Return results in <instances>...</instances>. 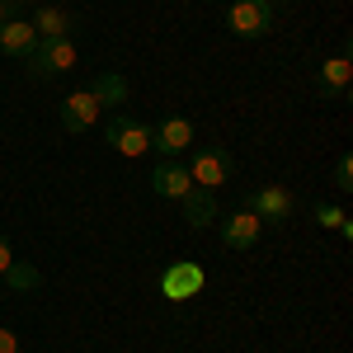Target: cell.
Segmentation results:
<instances>
[{"label":"cell","instance_id":"9a60e30c","mask_svg":"<svg viewBox=\"0 0 353 353\" xmlns=\"http://www.w3.org/2000/svg\"><path fill=\"white\" fill-rule=\"evenodd\" d=\"M90 94L99 99V109H104V104H128V81H123L118 71H104L99 81L90 85Z\"/></svg>","mask_w":353,"mask_h":353},{"label":"cell","instance_id":"52a82bcc","mask_svg":"<svg viewBox=\"0 0 353 353\" xmlns=\"http://www.w3.org/2000/svg\"><path fill=\"white\" fill-rule=\"evenodd\" d=\"M254 217L264 221V226H288V217H292V193L283 189V184H259V189L250 193V203H245Z\"/></svg>","mask_w":353,"mask_h":353},{"label":"cell","instance_id":"7402d4cb","mask_svg":"<svg viewBox=\"0 0 353 353\" xmlns=\"http://www.w3.org/2000/svg\"><path fill=\"white\" fill-rule=\"evenodd\" d=\"M269 5H288V0H269Z\"/></svg>","mask_w":353,"mask_h":353},{"label":"cell","instance_id":"277c9868","mask_svg":"<svg viewBox=\"0 0 353 353\" xmlns=\"http://www.w3.org/2000/svg\"><path fill=\"white\" fill-rule=\"evenodd\" d=\"M226 28L236 38H264L273 28V5L269 0H231L226 5Z\"/></svg>","mask_w":353,"mask_h":353},{"label":"cell","instance_id":"30bf717a","mask_svg":"<svg viewBox=\"0 0 353 353\" xmlns=\"http://www.w3.org/2000/svg\"><path fill=\"white\" fill-rule=\"evenodd\" d=\"M28 24H33V33H38V38H71L76 14H71V10H61V5L38 0V5H33V14H28Z\"/></svg>","mask_w":353,"mask_h":353},{"label":"cell","instance_id":"5bb4252c","mask_svg":"<svg viewBox=\"0 0 353 353\" xmlns=\"http://www.w3.org/2000/svg\"><path fill=\"white\" fill-rule=\"evenodd\" d=\"M38 48V33L28 19H10V24H0V52L14 57V61H28V52Z\"/></svg>","mask_w":353,"mask_h":353},{"label":"cell","instance_id":"44dd1931","mask_svg":"<svg viewBox=\"0 0 353 353\" xmlns=\"http://www.w3.org/2000/svg\"><path fill=\"white\" fill-rule=\"evenodd\" d=\"M10 264H14V250H10V241L0 236V278H5V269H10Z\"/></svg>","mask_w":353,"mask_h":353},{"label":"cell","instance_id":"8992f818","mask_svg":"<svg viewBox=\"0 0 353 353\" xmlns=\"http://www.w3.org/2000/svg\"><path fill=\"white\" fill-rule=\"evenodd\" d=\"M151 151H161V161H179L184 151H193V123L170 113L151 128Z\"/></svg>","mask_w":353,"mask_h":353},{"label":"cell","instance_id":"ac0fdd59","mask_svg":"<svg viewBox=\"0 0 353 353\" xmlns=\"http://www.w3.org/2000/svg\"><path fill=\"white\" fill-rule=\"evenodd\" d=\"M316 221H321V226H334V231H339V226H344V208H334V203H321V208H316Z\"/></svg>","mask_w":353,"mask_h":353},{"label":"cell","instance_id":"e0dca14e","mask_svg":"<svg viewBox=\"0 0 353 353\" xmlns=\"http://www.w3.org/2000/svg\"><path fill=\"white\" fill-rule=\"evenodd\" d=\"M334 189L339 193L353 189V156H339V161H334Z\"/></svg>","mask_w":353,"mask_h":353},{"label":"cell","instance_id":"2e32d148","mask_svg":"<svg viewBox=\"0 0 353 353\" xmlns=\"http://www.w3.org/2000/svg\"><path fill=\"white\" fill-rule=\"evenodd\" d=\"M0 283H5L10 292H33V288L43 283V273L33 269V264H19V259H14V264L5 269V278H0Z\"/></svg>","mask_w":353,"mask_h":353},{"label":"cell","instance_id":"5b68a950","mask_svg":"<svg viewBox=\"0 0 353 353\" xmlns=\"http://www.w3.org/2000/svg\"><path fill=\"white\" fill-rule=\"evenodd\" d=\"M104 141H109L118 156L137 161V156L151 151V128H146V123H132L128 113H118V118H109V128H104Z\"/></svg>","mask_w":353,"mask_h":353},{"label":"cell","instance_id":"ffe728a7","mask_svg":"<svg viewBox=\"0 0 353 353\" xmlns=\"http://www.w3.org/2000/svg\"><path fill=\"white\" fill-rule=\"evenodd\" d=\"M0 353H19V334L5 330V325H0Z\"/></svg>","mask_w":353,"mask_h":353},{"label":"cell","instance_id":"9c48e42d","mask_svg":"<svg viewBox=\"0 0 353 353\" xmlns=\"http://www.w3.org/2000/svg\"><path fill=\"white\" fill-rule=\"evenodd\" d=\"M217 231H221V245H226V250H250V245L264 236V221L254 217L250 208H241V212H231V217H217Z\"/></svg>","mask_w":353,"mask_h":353},{"label":"cell","instance_id":"8fae6325","mask_svg":"<svg viewBox=\"0 0 353 353\" xmlns=\"http://www.w3.org/2000/svg\"><path fill=\"white\" fill-rule=\"evenodd\" d=\"M179 208H184V221H189L193 231H208V226L221 217L217 193H212V189H189L184 198H179Z\"/></svg>","mask_w":353,"mask_h":353},{"label":"cell","instance_id":"3957f363","mask_svg":"<svg viewBox=\"0 0 353 353\" xmlns=\"http://www.w3.org/2000/svg\"><path fill=\"white\" fill-rule=\"evenodd\" d=\"M208 288V269L198 259H174L170 269L161 273V297L165 301H189Z\"/></svg>","mask_w":353,"mask_h":353},{"label":"cell","instance_id":"7c38bea8","mask_svg":"<svg viewBox=\"0 0 353 353\" xmlns=\"http://www.w3.org/2000/svg\"><path fill=\"white\" fill-rule=\"evenodd\" d=\"M151 189L161 193V198H184V193L193 189V179H189V165H179V161H161L156 170H151Z\"/></svg>","mask_w":353,"mask_h":353},{"label":"cell","instance_id":"4fadbf2b","mask_svg":"<svg viewBox=\"0 0 353 353\" xmlns=\"http://www.w3.org/2000/svg\"><path fill=\"white\" fill-rule=\"evenodd\" d=\"M349 76H353V61H349V48L339 57H330L325 66L316 71V90L325 94V99H339L344 90H349Z\"/></svg>","mask_w":353,"mask_h":353},{"label":"cell","instance_id":"6da1fadb","mask_svg":"<svg viewBox=\"0 0 353 353\" xmlns=\"http://www.w3.org/2000/svg\"><path fill=\"white\" fill-rule=\"evenodd\" d=\"M76 61H81V52H76L71 38H38V48L28 52L24 66L38 76V81H48V76H66V71H76Z\"/></svg>","mask_w":353,"mask_h":353},{"label":"cell","instance_id":"ba28073f","mask_svg":"<svg viewBox=\"0 0 353 353\" xmlns=\"http://www.w3.org/2000/svg\"><path fill=\"white\" fill-rule=\"evenodd\" d=\"M94 123H99V99L90 94V85H85V90H76V94H66V99H61V132L81 137V132H90Z\"/></svg>","mask_w":353,"mask_h":353},{"label":"cell","instance_id":"d6986e66","mask_svg":"<svg viewBox=\"0 0 353 353\" xmlns=\"http://www.w3.org/2000/svg\"><path fill=\"white\" fill-rule=\"evenodd\" d=\"M28 0H0V24H10V19H24Z\"/></svg>","mask_w":353,"mask_h":353},{"label":"cell","instance_id":"7a4b0ae2","mask_svg":"<svg viewBox=\"0 0 353 353\" xmlns=\"http://www.w3.org/2000/svg\"><path fill=\"white\" fill-rule=\"evenodd\" d=\"M231 174H236V161H231L226 146H198V151H193V161H189L193 189H212V193H217Z\"/></svg>","mask_w":353,"mask_h":353}]
</instances>
